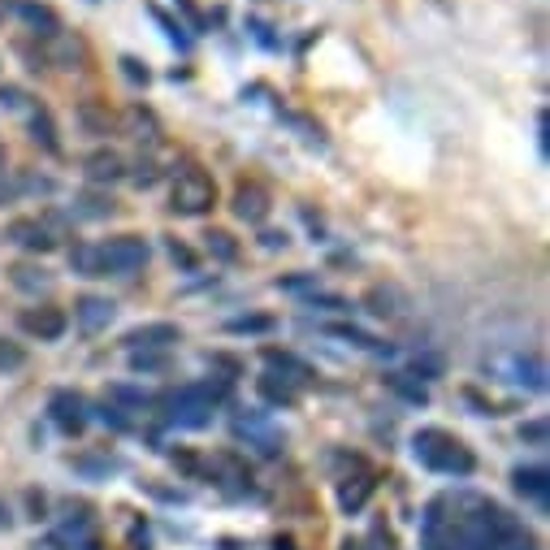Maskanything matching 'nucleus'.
Returning a JSON list of instances; mask_svg holds the SVG:
<instances>
[{
    "instance_id": "obj_1",
    "label": "nucleus",
    "mask_w": 550,
    "mask_h": 550,
    "mask_svg": "<svg viewBox=\"0 0 550 550\" xmlns=\"http://www.w3.org/2000/svg\"><path fill=\"white\" fill-rule=\"evenodd\" d=\"M425 550H538L507 507L481 494H442L425 512Z\"/></svg>"
},
{
    "instance_id": "obj_2",
    "label": "nucleus",
    "mask_w": 550,
    "mask_h": 550,
    "mask_svg": "<svg viewBox=\"0 0 550 550\" xmlns=\"http://www.w3.org/2000/svg\"><path fill=\"white\" fill-rule=\"evenodd\" d=\"M412 451L429 473H447V477H473L477 473V455L464 447L447 429H421L412 438Z\"/></svg>"
},
{
    "instance_id": "obj_3",
    "label": "nucleus",
    "mask_w": 550,
    "mask_h": 550,
    "mask_svg": "<svg viewBox=\"0 0 550 550\" xmlns=\"http://www.w3.org/2000/svg\"><path fill=\"white\" fill-rule=\"evenodd\" d=\"M226 395V386H213V382H195V386H182L178 395H169V421L182 425V429H200L213 421V408Z\"/></svg>"
},
{
    "instance_id": "obj_4",
    "label": "nucleus",
    "mask_w": 550,
    "mask_h": 550,
    "mask_svg": "<svg viewBox=\"0 0 550 550\" xmlns=\"http://www.w3.org/2000/svg\"><path fill=\"white\" fill-rule=\"evenodd\" d=\"M169 208L174 213H182V217H200V213H208V208L217 204V182L204 174V169H195V165H187L182 174L174 178V195H169Z\"/></svg>"
},
{
    "instance_id": "obj_5",
    "label": "nucleus",
    "mask_w": 550,
    "mask_h": 550,
    "mask_svg": "<svg viewBox=\"0 0 550 550\" xmlns=\"http://www.w3.org/2000/svg\"><path fill=\"white\" fill-rule=\"evenodd\" d=\"M100 256H104V269L109 273H135L148 265V239H139V234H117V239L100 243Z\"/></svg>"
},
{
    "instance_id": "obj_6",
    "label": "nucleus",
    "mask_w": 550,
    "mask_h": 550,
    "mask_svg": "<svg viewBox=\"0 0 550 550\" xmlns=\"http://www.w3.org/2000/svg\"><path fill=\"white\" fill-rule=\"evenodd\" d=\"M18 325H22V334H31V338H39V343H57V338L65 334V312L61 308H52V304H44V308H26L22 317H18Z\"/></svg>"
},
{
    "instance_id": "obj_7",
    "label": "nucleus",
    "mask_w": 550,
    "mask_h": 550,
    "mask_svg": "<svg viewBox=\"0 0 550 550\" xmlns=\"http://www.w3.org/2000/svg\"><path fill=\"white\" fill-rule=\"evenodd\" d=\"M273 213V200H269V191L260 187V182H239L234 187V217L247 221V226H260Z\"/></svg>"
},
{
    "instance_id": "obj_8",
    "label": "nucleus",
    "mask_w": 550,
    "mask_h": 550,
    "mask_svg": "<svg viewBox=\"0 0 550 550\" xmlns=\"http://www.w3.org/2000/svg\"><path fill=\"white\" fill-rule=\"evenodd\" d=\"M48 412H52V421H57L65 434H83V425H87L83 395H74V390H57V395L48 399Z\"/></svg>"
},
{
    "instance_id": "obj_9",
    "label": "nucleus",
    "mask_w": 550,
    "mask_h": 550,
    "mask_svg": "<svg viewBox=\"0 0 550 550\" xmlns=\"http://www.w3.org/2000/svg\"><path fill=\"white\" fill-rule=\"evenodd\" d=\"M126 343H130V351H156V347H174V343H182V330L174 321H152V325H139V330H130L126 334Z\"/></svg>"
},
{
    "instance_id": "obj_10",
    "label": "nucleus",
    "mask_w": 550,
    "mask_h": 550,
    "mask_svg": "<svg viewBox=\"0 0 550 550\" xmlns=\"http://www.w3.org/2000/svg\"><path fill=\"white\" fill-rule=\"evenodd\" d=\"M113 312H117V308L109 304V299H100V295H83V299L74 304V321L83 325L87 334H100V330H109Z\"/></svg>"
},
{
    "instance_id": "obj_11",
    "label": "nucleus",
    "mask_w": 550,
    "mask_h": 550,
    "mask_svg": "<svg viewBox=\"0 0 550 550\" xmlns=\"http://www.w3.org/2000/svg\"><path fill=\"white\" fill-rule=\"evenodd\" d=\"M9 239L18 243V247H26V252H52L57 247V239L48 234V226H39V221H31V217H18V221H9Z\"/></svg>"
},
{
    "instance_id": "obj_12",
    "label": "nucleus",
    "mask_w": 550,
    "mask_h": 550,
    "mask_svg": "<svg viewBox=\"0 0 550 550\" xmlns=\"http://www.w3.org/2000/svg\"><path fill=\"white\" fill-rule=\"evenodd\" d=\"M516 490L525 494V499H533V503H542L546 507V494H550V477H546V468H516Z\"/></svg>"
},
{
    "instance_id": "obj_13",
    "label": "nucleus",
    "mask_w": 550,
    "mask_h": 550,
    "mask_svg": "<svg viewBox=\"0 0 550 550\" xmlns=\"http://www.w3.org/2000/svg\"><path fill=\"white\" fill-rule=\"evenodd\" d=\"M260 395H265L269 403H278V408H291V403L299 399V382H295V377L265 373V377H260Z\"/></svg>"
},
{
    "instance_id": "obj_14",
    "label": "nucleus",
    "mask_w": 550,
    "mask_h": 550,
    "mask_svg": "<svg viewBox=\"0 0 550 550\" xmlns=\"http://www.w3.org/2000/svg\"><path fill=\"white\" fill-rule=\"evenodd\" d=\"M13 13H18V18L26 22V26H35L39 35H57V13H52L48 5H35V0H18V5H13Z\"/></svg>"
},
{
    "instance_id": "obj_15",
    "label": "nucleus",
    "mask_w": 550,
    "mask_h": 550,
    "mask_svg": "<svg viewBox=\"0 0 550 550\" xmlns=\"http://www.w3.org/2000/svg\"><path fill=\"white\" fill-rule=\"evenodd\" d=\"M373 494V477H347L343 486H338V507H343L347 516H356L364 503H369Z\"/></svg>"
},
{
    "instance_id": "obj_16",
    "label": "nucleus",
    "mask_w": 550,
    "mask_h": 550,
    "mask_svg": "<svg viewBox=\"0 0 550 550\" xmlns=\"http://www.w3.org/2000/svg\"><path fill=\"white\" fill-rule=\"evenodd\" d=\"M9 282L18 286V291H26V295H39V291H48V286H52V273L44 265H13Z\"/></svg>"
},
{
    "instance_id": "obj_17",
    "label": "nucleus",
    "mask_w": 550,
    "mask_h": 550,
    "mask_svg": "<svg viewBox=\"0 0 550 550\" xmlns=\"http://www.w3.org/2000/svg\"><path fill=\"white\" fill-rule=\"evenodd\" d=\"M122 174H126V165H122V156H117V152L87 156V182H117Z\"/></svg>"
},
{
    "instance_id": "obj_18",
    "label": "nucleus",
    "mask_w": 550,
    "mask_h": 550,
    "mask_svg": "<svg viewBox=\"0 0 550 550\" xmlns=\"http://www.w3.org/2000/svg\"><path fill=\"white\" fill-rule=\"evenodd\" d=\"M70 265H74V273H83V278H104V256H100V247H74L70 252Z\"/></svg>"
},
{
    "instance_id": "obj_19",
    "label": "nucleus",
    "mask_w": 550,
    "mask_h": 550,
    "mask_svg": "<svg viewBox=\"0 0 550 550\" xmlns=\"http://www.w3.org/2000/svg\"><path fill=\"white\" fill-rule=\"evenodd\" d=\"M364 304H369V312H377V317H395V312H399V291H395V286H373V291L364 295Z\"/></svg>"
},
{
    "instance_id": "obj_20",
    "label": "nucleus",
    "mask_w": 550,
    "mask_h": 550,
    "mask_svg": "<svg viewBox=\"0 0 550 550\" xmlns=\"http://www.w3.org/2000/svg\"><path fill=\"white\" fill-rule=\"evenodd\" d=\"M78 122H83L91 135H109V126H113V117L100 109L96 100H87V104H78Z\"/></svg>"
},
{
    "instance_id": "obj_21",
    "label": "nucleus",
    "mask_w": 550,
    "mask_h": 550,
    "mask_svg": "<svg viewBox=\"0 0 550 550\" xmlns=\"http://www.w3.org/2000/svg\"><path fill=\"white\" fill-rule=\"evenodd\" d=\"M204 247L217 260H239V243H234V234H226V230H208L204 234Z\"/></svg>"
},
{
    "instance_id": "obj_22",
    "label": "nucleus",
    "mask_w": 550,
    "mask_h": 550,
    "mask_svg": "<svg viewBox=\"0 0 550 550\" xmlns=\"http://www.w3.org/2000/svg\"><path fill=\"white\" fill-rule=\"evenodd\" d=\"M26 364V351L18 343H9V338H0V373H18Z\"/></svg>"
},
{
    "instance_id": "obj_23",
    "label": "nucleus",
    "mask_w": 550,
    "mask_h": 550,
    "mask_svg": "<svg viewBox=\"0 0 550 550\" xmlns=\"http://www.w3.org/2000/svg\"><path fill=\"white\" fill-rule=\"evenodd\" d=\"M78 213H83V217H109L113 200H109V195H83V200H78Z\"/></svg>"
},
{
    "instance_id": "obj_24",
    "label": "nucleus",
    "mask_w": 550,
    "mask_h": 550,
    "mask_svg": "<svg viewBox=\"0 0 550 550\" xmlns=\"http://www.w3.org/2000/svg\"><path fill=\"white\" fill-rule=\"evenodd\" d=\"M269 317H243V321H230V334H265L269 330Z\"/></svg>"
},
{
    "instance_id": "obj_25",
    "label": "nucleus",
    "mask_w": 550,
    "mask_h": 550,
    "mask_svg": "<svg viewBox=\"0 0 550 550\" xmlns=\"http://www.w3.org/2000/svg\"><path fill=\"white\" fill-rule=\"evenodd\" d=\"M35 139H44V148H48V152H57V135H52L48 113H35Z\"/></svg>"
},
{
    "instance_id": "obj_26",
    "label": "nucleus",
    "mask_w": 550,
    "mask_h": 550,
    "mask_svg": "<svg viewBox=\"0 0 550 550\" xmlns=\"http://www.w3.org/2000/svg\"><path fill=\"white\" fill-rule=\"evenodd\" d=\"M390 386H395L399 395H408V399H416V403H425V386H412L408 377H390Z\"/></svg>"
},
{
    "instance_id": "obj_27",
    "label": "nucleus",
    "mask_w": 550,
    "mask_h": 550,
    "mask_svg": "<svg viewBox=\"0 0 550 550\" xmlns=\"http://www.w3.org/2000/svg\"><path fill=\"white\" fill-rule=\"evenodd\" d=\"M109 395L122 399V403H135V408H143V403H148V395H143V390H130V386H113Z\"/></svg>"
},
{
    "instance_id": "obj_28",
    "label": "nucleus",
    "mask_w": 550,
    "mask_h": 550,
    "mask_svg": "<svg viewBox=\"0 0 550 550\" xmlns=\"http://www.w3.org/2000/svg\"><path fill=\"white\" fill-rule=\"evenodd\" d=\"M520 438H525V442H538V447H542V442H546V421H529V425H520Z\"/></svg>"
},
{
    "instance_id": "obj_29",
    "label": "nucleus",
    "mask_w": 550,
    "mask_h": 550,
    "mask_svg": "<svg viewBox=\"0 0 550 550\" xmlns=\"http://www.w3.org/2000/svg\"><path fill=\"white\" fill-rule=\"evenodd\" d=\"M169 256H174V260H178V265H182V269H195V256H191V247H182L178 239H174V243H169Z\"/></svg>"
},
{
    "instance_id": "obj_30",
    "label": "nucleus",
    "mask_w": 550,
    "mask_h": 550,
    "mask_svg": "<svg viewBox=\"0 0 550 550\" xmlns=\"http://www.w3.org/2000/svg\"><path fill=\"white\" fill-rule=\"evenodd\" d=\"M0 104H5V109H18V104H22V91H18V87H0Z\"/></svg>"
},
{
    "instance_id": "obj_31",
    "label": "nucleus",
    "mask_w": 550,
    "mask_h": 550,
    "mask_svg": "<svg viewBox=\"0 0 550 550\" xmlns=\"http://www.w3.org/2000/svg\"><path fill=\"white\" fill-rule=\"evenodd\" d=\"M122 65H126V74H130V78H143V83H148V70H139V61H130V57H126Z\"/></svg>"
},
{
    "instance_id": "obj_32",
    "label": "nucleus",
    "mask_w": 550,
    "mask_h": 550,
    "mask_svg": "<svg viewBox=\"0 0 550 550\" xmlns=\"http://www.w3.org/2000/svg\"><path fill=\"white\" fill-rule=\"evenodd\" d=\"M338 550H373V546H369V542H360V538H347V542L338 546Z\"/></svg>"
},
{
    "instance_id": "obj_33",
    "label": "nucleus",
    "mask_w": 550,
    "mask_h": 550,
    "mask_svg": "<svg viewBox=\"0 0 550 550\" xmlns=\"http://www.w3.org/2000/svg\"><path fill=\"white\" fill-rule=\"evenodd\" d=\"M273 550H295V542L291 538H278V542H273Z\"/></svg>"
}]
</instances>
